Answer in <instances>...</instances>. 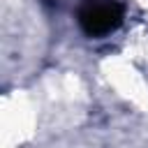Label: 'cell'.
Returning <instances> with one entry per match:
<instances>
[{
	"mask_svg": "<svg viewBox=\"0 0 148 148\" xmlns=\"http://www.w3.org/2000/svg\"><path fill=\"white\" fill-rule=\"evenodd\" d=\"M120 21H123V7L116 0H86L79 9V23L92 37H102L116 30Z\"/></svg>",
	"mask_w": 148,
	"mask_h": 148,
	"instance_id": "obj_1",
	"label": "cell"
}]
</instances>
